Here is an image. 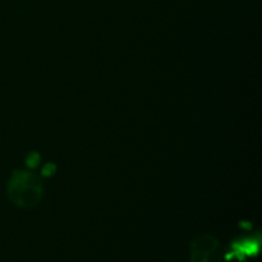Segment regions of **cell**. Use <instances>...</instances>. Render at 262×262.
<instances>
[{"label": "cell", "mask_w": 262, "mask_h": 262, "mask_svg": "<svg viewBox=\"0 0 262 262\" xmlns=\"http://www.w3.org/2000/svg\"><path fill=\"white\" fill-rule=\"evenodd\" d=\"M8 197L19 207H33L42 198V182L32 171L15 170L8 182Z\"/></svg>", "instance_id": "1"}, {"label": "cell", "mask_w": 262, "mask_h": 262, "mask_svg": "<svg viewBox=\"0 0 262 262\" xmlns=\"http://www.w3.org/2000/svg\"><path fill=\"white\" fill-rule=\"evenodd\" d=\"M26 164H27V166H28V168H31V169L36 168V166L40 164V155H38V153H36V152L30 153V155H28V156H27V159H26Z\"/></svg>", "instance_id": "2"}, {"label": "cell", "mask_w": 262, "mask_h": 262, "mask_svg": "<svg viewBox=\"0 0 262 262\" xmlns=\"http://www.w3.org/2000/svg\"><path fill=\"white\" fill-rule=\"evenodd\" d=\"M54 173H55V165L51 164V162L45 165L44 169H42V175H44V177H50Z\"/></svg>", "instance_id": "3"}]
</instances>
